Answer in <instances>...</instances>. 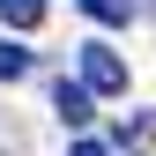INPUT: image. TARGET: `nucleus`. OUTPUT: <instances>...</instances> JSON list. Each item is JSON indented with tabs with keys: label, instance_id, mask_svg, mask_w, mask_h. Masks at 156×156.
<instances>
[{
	"label": "nucleus",
	"instance_id": "obj_6",
	"mask_svg": "<svg viewBox=\"0 0 156 156\" xmlns=\"http://www.w3.org/2000/svg\"><path fill=\"white\" fill-rule=\"evenodd\" d=\"M119 141L126 149H156V112H134V119L119 126Z\"/></svg>",
	"mask_w": 156,
	"mask_h": 156
},
{
	"label": "nucleus",
	"instance_id": "obj_1",
	"mask_svg": "<svg viewBox=\"0 0 156 156\" xmlns=\"http://www.w3.org/2000/svg\"><path fill=\"white\" fill-rule=\"evenodd\" d=\"M82 82H89L97 97H119V89H126V67H119V52H112V45H82Z\"/></svg>",
	"mask_w": 156,
	"mask_h": 156
},
{
	"label": "nucleus",
	"instance_id": "obj_3",
	"mask_svg": "<svg viewBox=\"0 0 156 156\" xmlns=\"http://www.w3.org/2000/svg\"><path fill=\"white\" fill-rule=\"evenodd\" d=\"M30 67H37V52H30V45H8V37H0V82H23Z\"/></svg>",
	"mask_w": 156,
	"mask_h": 156
},
{
	"label": "nucleus",
	"instance_id": "obj_4",
	"mask_svg": "<svg viewBox=\"0 0 156 156\" xmlns=\"http://www.w3.org/2000/svg\"><path fill=\"white\" fill-rule=\"evenodd\" d=\"M82 15L104 23V30H119V23H134V0H82Z\"/></svg>",
	"mask_w": 156,
	"mask_h": 156
},
{
	"label": "nucleus",
	"instance_id": "obj_2",
	"mask_svg": "<svg viewBox=\"0 0 156 156\" xmlns=\"http://www.w3.org/2000/svg\"><path fill=\"white\" fill-rule=\"evenodd\" d=\"M52 104H60V119H67V126H89V119H97L89 82H60V89H52Z\"/></svg>",
	"mask_w": 156,
	"mask_h": 156
},
{
	"label": "nucleus",
	"instance_id": "obj_7",
	"mask_svg": "<svg viewBox=\"0 0 156 156\" xmlns=\"http://www.w3.org/2000/svg\"><path fill=\"white\" fill-rule=\"evenodd\" d=\"M67 156H112V141H104V134H82V141H74Z\"/></svg>",
	"mask_w": 156,
	"mask_h": 156
},
{
	"label": "nucleus",
	"instance_id": "obj_5",
	"mask_svg": "<svg viewBox=\"0 0 156 156\" xmlns=\"http://www.w3.org/2000/svg\"><path fill=\"white\" fill-rule=\"evenodd\" d=\"M0 23H15V30H37V23H45V0H0Z\"/></svg>",
	"mask_w": 156,
	"mask_h": 156
}]
</instances>
